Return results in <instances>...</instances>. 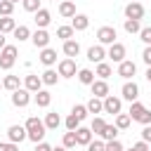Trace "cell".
Listing matches in <instances>:
<instances>
[{"instance_id":"1","label":"cell","mask_w":151,"mask_h":151,"mask_svg":"<svg viewBox=\"0 0 151 151\" xmlns=\"http://www.w3.org/2000/svg\"><path fill=\"white\" fill-rule=\"evenodd\" d=\"M24 127H26V132H28V139H31V142H35V144H40V142H42L45 130H47V127H45V123H42L40 118H35V116H31V118L26 120V125H24Z\"/></svg>"},{"instance_id":"2","label":"cell","mask_w":151,"mask_h":151,"mask_svg":"<svg viewBox=\"0 0 151 151\" xmlns=\"http://www.w3.org/2000/svg\"><path fill=\"white\" fill-rule=\"evenodd\" d=\"M130 118L137 120V123H142V125H151V109H146L139 101H132L130 104Z\"/></svg>"},{"instance_id":"3","label":"cell","mask_w":151,"mask_h":151,"mask_svg":"<svg viewBox=\"0 0 151 151\" xmlns=\"http://www.w3.org/2000/svg\"><path fill=\"white\" fill-rule=\"evenodd\" d=\"M14 61H17V47H14V45L2 47V50H0V68H2V71H9V68L14 66Z\"/></svg>"},{"instance_id":"4","label":"cell","mask_w":151,"mask_h":151,"mask_svg":"<svg viewBox=\"0 0 151 151\" xmlns=\"http://www.w3.org/2000/svg\"><path fill=\"white\" fill-rule=\"evenodd\" d=\"M116 38H118V33H116V28L113 26H101L99 31H97V40H99V45H113L116 42Z\"/></svg>"},{"instance_id":"5","label":"cell","mask_w":151,"mask_h":151,"mask_svg":"<svg viewBox=\"0 0 151 151\" xmlns=\"http://www.w3.org/2000/svg\"><path fill=\"white\" fill-rule=\"evenodd\" d=\"M28 101H31V92H28L26 87H19L17 92H12V104H14L17 109L28 106Z\"/></svg>"},{"instance_id":"6","label":"cell","mask_w":151,"mask_h":151,"mask_svg":"<svg viewBox=\"0 0 151 151\" xmlns=\"http://www.w3.org/2000/svg\"><path fill=\"white\" fill-rule=\"evenodd\" d=\"M7 137H9L12 144H21L24 139H28V132H26L24 125H12V127L7 130Z\"/></svg>"},{"instance_id":"7","label":"cell","mask_w":151,"mask_h":151,"mask_svg":"<svg viewBox=\"0 0 151 151\" xmlns=\"http://www.w3.org/2000/svg\"><path fill=\"white\" fill-rule=\"evenodd\" d=\"M106 57H109L111 61H116V64H120V61H125V45H123V42H113V45L109 47V52H106Z\"/></svg>"},{"instance_id":"8","label":"cell","mask_w":151,"mask_h":151,"mask_svg":"<svg viewBox=\"0 0 151 151\" xmlns=\"http://www.w3.org/2000/svg\"><path fill=\"white\" fill-rule=\"evenodd\" d=\"M125 19H134V21L144 19V5L142 2H130L125 7Z\"/></svg>"},{"instance_id":"9","label":"cell","mask_w":151,"mask_h":151,"mask_svg":"<svg viewBox=\"0 0 151 151\" xmlns=\"http://www.w3.org/2000/svg\"><path fill=\"white\" fill-rule=\"evenodd\" d=\"M120 106H123L120 97H113V94H109V97L104 99V113H113V116H118V113H120Z\"/></svg>"},{"instance_id":"10","label":"cell","mask_w":151,"mask_h":151,"mask_svg":"<svg viewBox=\"0 0 151 151\" xmlns=\"http://www.w3.org/2000/svg\"><path fill=\"white\" fill-rule=\"evenodd\" d=\"M31 40H33V45H35L38 50H45V47L50 45V33H47L45 28H38V31L31 35Z\"/></svg>"},{"instance_id":"11","label":"cell","mask_w":151,"mask_h":151,"mask_svg":"<svg viewBox=\"0 0 151 151\" xmlns=\"http://www.w3.org/2000/svg\"><path fill=\"white\" fill-rule=\"evenodd\" d=\"M120 92H123V99H127V101L132 104V101H137V97H139V85L127 80V83L123 85V90H120Z\"/></svg>"},{"instance_id":"12","label":"cell","mask_w":151,"mask_h":151,"mask_svg":"<svg viewBox=\"0 0 151 151\" xmlns=\"http://www.w3.org/2000/svg\"><path fill=\"white\" fill-rule=\"evenodd\" d=\"M134 73H137V66H134V61H127V59H125V61H120V64H118V76H120V78L130 80Z\"/></svg>"},{"instance_id":"13","label":"cell","mask_w":151,"mask_h":151,"mask_svg":"<svg viewBox=\"0 0 151 151\" xmlns=\"http://www.w3.org/2000/svg\"><path fill=\"white\" fill-rule=\"evenodd\" d=\"M104 57H106L104 45H92V47L87 50V59H90V61H94V64H101V61H104Z\"/></svg>"},{"instance_id":"14","label":"cell","mask_w":151,"mask_h":151,"mask_svg":"<svg viewBox=\"0 0 151 151\" xmlns=\"http://www.w3.org/2000/svg\"><path fill=\"white\" fill-rule=\"evenodd\" d=\"M59 76H64V78H73L76 76V61L73 59H64V61H59Z\"/></svg>"},{"instance_id":"15","label":"cell","mask_w":151,"mask_h":151,"mask_svg":"<svg viewBox=\"0 0 151 151\" xmlns=\"http://www.w3.org/2000/svg\"><path fill=\"white\" fill-rule=\"evenodd\" d=\"M24 87H26L28 92H33V94H35V92H40V87H42V78L31 73V76H26V80H24Z\"/></svg>"},{"instance_id":"16","label":"cell","mask_w":151,"mask_h":151,"mask_svg":"<svg viewBox=\"0 0 151 151\" xmlns=\"http://www.w3.org/2000/svg\"><path fill=\"white\" fill-rule=\"evenodd\" d=\"M90 87H92V94L94 97H99V99H106L109 97V83L106 80H94Z\"/></svg>"},{"instance_id":"17","label":"cell","mask_w":151,"mask_h":151,"mask_svg":"<svg viewBox=\"0 0 151 151\" xmlns=\"http://www.w3.org/2000/svg\"><path fill=\"white\" fill-rule=\"evenodd\" d=\"M40 61H42L45 66H52V64H57V50H52V47H45V50H40Z\"/></svg>"},{"instance_id":"18","label":"cell","mask_w":151,"mask_h":151,"mask_svg":"<svg viewBox=\"0 0 151 151\" xmlns=\"http://www.w3.org/2000/svg\"><path fill=\"white\" fill-rule=\"evenodd\" d=\"M76 139H78L80 146H87V144L92 142V130H90V127H78V130H76Z\"/></svg>"},{"instance_id":"19","label":"cell","mask_w":151,"mask_h":151,"mask_svg":"<svg viewBox=\"0 0 151 151\" xmlns=\"http://www.w3.org/2000/svg\"><path fill=\"white\" fill-rule=\"evenodd\" d=\"M59 14L66 17V19H73V17H76V5H73L71 0H64V2L59 5Z\"/></svg>"},{"instance_id":"20","label":"cell","mask_w":151,"mask_h":151,"mask_svg":"<svg viewBox=\"0 0 151 151\" xmlns=\"http://www.w3.org/2000/svg\"><path fill=\"white\" fill-rule=\"evenodd\" d=\"M50 21H52V14H50L47 9H38V12H35V24H38V28L50 26Z\"/></svg>"},{"instance_id":"21","label":"cell","mask_w":151,"mask_h":151,"mask_svg":"<svg viewBox=\"0 0 151 151\" xmlns=\"http://www.w3.org/2000/svg\"><path fill=\"white\" fill-rule=\"evenodd\" d=\"M78 52H80V45L71 38V40H66L64 42V54L68 57V59H73V57H78Z\"/></svg>"},{"instance_id":"22","label":"cell","mask_w":151,"mask_h":151,"mask_svg":"<svg viewBox=\"0 0 151 151\" xmlns=\"http://www.w3.org/2000/svg\"><path fill=\"white\" fill-rule=\"evenodd\" d=\"M71 26H73V31H85V28L90 26V17H85V14H76Z\"/></svg>"},{"instance_id":"23","label":"cell","mask_w":151,"mask_h":151,"mask_svg":"<svg viewBox=\"0 0 151 151\" xmlns=\"http://www.w3.org/2000/svg\"><path fill=\"white\" fill-rule=\"evenodd\" d=\"M2 87H5V90H9V92H17V90L21 87V83H19V76H5V80H2Z\"/></svg>"},{"instance_id":"24","label":"cell","mask_w":151,"mask_h":151,"mask_svg":"<svg viewBox=\"0 0 151 151\" xmlns=\"http://www.w3.org/2000/svg\"><path fill=\"white\" fill-rule=\"evenodd\" d=\"M50 101H52V94H50L47 90H40V92H35V104H38L40 109H47V106H50Z\"/></svg>"},{"instance_id":"25","label":"cell","mask_w":151,"mask_h":151,"mask_svg":"<svg viewBox=\"0 0 151 151\" xmlns=\"http://www.w3.org/2000/svg\"><path fill=\"white\" fill-rule=\"evenodd\" d=\"M85 106H87V111H90V113H101V111H104V99L92 97V99H90Z\"/></svg>"},{"instance_id":"26","label":"cell","mask_w":151,"mask_h":151,"mask_svg":"<svg viewBox=\"0 0 151 151\" xmlns=\"http://www.w3.org/2000/svg\"><path fill=\"white\" fill-rule=\"evenodd\" d=\"M17 24L12 17H0V33H14Z\"/></svg>"},{"instance_id":"27","label":"cell","mask_w":151,"mask_h":151,"mask_svg":"<svg viewBox=\"0 0 151 151\" xmlns=\"http://www.w3.org/2000/svg\"><path fill=\"white\" fill-rule=\"evenodd\" d=\"M113 73V68L106 64V61H101V64H97V71H94V76H99V80H106L109 76Z\"/></svg>"},{"instance_id":"28","label":"cell","mask_w":151,"mask_h":151,"mask_svg":"<svg viewBox=\"0 0 151 151\" xmlns=\"http://www.w3.org/2000/svg\"><path fill=\"white\" fill-rule=\"evenodd\" d=\"M78 80H80L83 85H92V83H94V71H90V68H80V71H78Z\"/></svg>"},{"instance_id":"29","label":"cell","mask_w":151,"mask_h":151,"mask_svg":"<svg viewBox=\"0 0 151 151\" xmlns=\"http://www.w3.org/2000/svg\"><path fill=\"white\" fill-rule=\"evenodd\" d=\"M59 125H61L59 113H47V116H45V127H47V130H57Z\"/></svg>"},{"instance_id":"30","label":"cell","mask_w":151,"mask_h":151,"mask_svg":"<svg viewBox=\"0 0 151 151\" xmlns=\"http://www.w3.org/2000/svg\"><path fill=\"white\" fill-rule=\"evenodd\" d=\"M99 137H101L104 142H113V139L118 137V127H116V125H109V123H106V127H104V132H101Z\"/></svg>"},{"instance_id":"31","label":"cell","mask_w":151,"mask_h":151,"mask_svg":"<svg viewBox=\"0 0 151 151\" xmlns=\"http://www.w3.org/2000/svg\"><path fill=\"white\" fill-rule=\"evenodd\" d=\"M130 120H132L130 113H118V116H116V127H118V130H127V127H130Z\"/></svg>"},{"instance_id":"32","label":"cell","mask_w":151,"mask_h":151,"mask_svg":"<svg viewBox=\"0 0 151 151\" xmlns=\"http://www.w3.org/2000/svg\"><path fill=\"white\" fill-rule=\"evenodd\" d=\"M57 38H61L64 42L71 40V38H73V26H59V28H57Z\"/></svg>"},{"instance_id":"33","label":"cell","mask_w":151,"mask_h":151,"mask_svg":"<svg viewBox=\"0 0 151 151\" xmlns=\"http://www.w3.org/2000/svg\"><path fill=\"white\" fill-rule=\"evenodd\" d=\"M40 78H42V83H45V85H57V78H59V73H57V71H52V68H47V71H45Z\"/></svg>"},{"instance_id":"34","label":"cell","mask_w":151,"mask_h":151,"mask_svg":"<svg viewBox=\"0 0 151 151\" xmlns=\"http://www.w3.org/2000/svg\"><path fill=\"white\" fill-rule=\"evenodd\" d=\"M104 127H106V120H104V118H99V116H97V118L92 120V125H90V130H92L94 134H101V132H104Z\"/></svg>"},{"instance_id":"35","label":"cell","mask_w":151,"mask_h":151,"mask_svg":"<svg viewBox=\"0 0 151 151\" xmlns=\"http://www.w3.org/2000/svg\"><path fill=\"white\" fill-rule=\"evenodd\" d=\"M12 12H14V2L0 0V17H12Z\"/></svg>"},{"instance_id":"36","label":"cell","mask_w":151,"mask_h":151,"mask_svg":"<svg viewBox=\"0 0 151 151\" xmlns=\"http://www.w3.org/2000/svg\"><path fill=\"white\" fill-rule=\"evenodd\" d=\"M14 38H17V40H28V38H31L28 26H17V28H14Z\"/></svg>"},{"instance_id":"37","label":"cell","mask_w":151,"mask_h":151,"mask_svg":"<svg viewBox=\"0 0 151 151\" xmlns=\"http://www.w3.org/2000/svg\"><path fill=\"white\" fill-rule=\"evenodd\" d=\"M71 113H73V116H76V118H78V120H85V118H87V113H90V111H87V106H83V104H76V106H73V111H71Z\"/></svg>"},{"instance_id":"38","label":"cell","mask_w":151,"mask_h":151,"mask_svg":"<svg viewBox=\"0 0 151 151\" xmlns=\"http://www.w3.org/2000/svg\"><path fill=\"white\" fill-rule=\"evenodd\" d=\"M123 26H125V31H127V33H139V31H142L139 21H134V19H125V24H123Z\"/></svg>"},{"instance_id":"39","label":"cell","mask_w":151,"mask_h":151,"mask_svg":"<svg viewBox=\"0 0 151 151\" xmlns=\"http://www.w3.org/2000/svg\"><path fill=\"white\" fill-rule=\"evenodd\" d=\"M21 5H24L26 12H38V9H42V7H40V0H21Z\"/></svg>"},{"instance_id":"40","label":"cell","mask_w":151,"mask_h":151,"mask_svg":"<svg viewBox=\"0 0 151 151\" xmlns=\"http://www.w3.org/2000/svg\"><path fill=\"white\" fill-rule=\"evenodd\" d=\"M78 127H80V120H78V118H76V116L71 113V116L66 118V130H68V132H76Z\"/></svg>"},{"instance_id":"41","label":"cell","mask_w":151,"mask_h":151,"mask_svg":"<svg viewBox=\"0 0 151 151\" xmlns=\"http://www.w3.org/2000/svg\"><path fill=\"white\" fill-rule=\"evenodd\" d=\"M64 146H66V149H73V146H78L76 132H66V134H64Z\"/></svg>"},{"instance_id":"42","label":"cell","mask_w":151,"mask_h":151,"mask_svg":"<svg viewBox=\"0 0 151 151\" xmlns=\"http://www.w3.org/2000/svg\"><path fill=\"white\" fill-rule=\"evenodd\" d=\"M87 151H106V142H90L87 144Z\"/></svg>"},{"instance_id":"43","label":"cell","mask_w":151,"mask_h":151,"mask_svg":"<svg viewBox=\"0 0 151 151\" xmlns=\"http://www.w3.org/2000/svg\"><path fill=\"white\" fill-rule=\"evenodd\" d=\"M106 151H125V149L118 139H113V142H106Z\"/></svg>"},{"instance_id":"44","label":"cell","mask_w":151,"mask_h":151,"mask_svg":"<svg viewBox=\"0 0 151 151\" xmlns=\"http://www.w3.org/2000/svg\"><path fill=\"white\" fill-rule=\"evenodd\" d=\"M139 38L146 42V45H151V26H146V28H142L139 31Z\"/></svg>"},{"instance_id":"45","label":"cell","mask_w":151,"mask_h":151,"mask_svg":"<svg viewBox=\"0 0 151 151\" xmlns=\"http://www.w3.org/2000/svg\"><path fill=\"white\" fill-rule=\"evenodd\" d=\"M0 151H19V144H12V142H0Z\"/></svg>"},{"instance_id":"46","label":"cell","mask_w":151,"mask_h":151,"mask_svg":"<svg viewBox=\"0 0 151 151\" xmlns=\"http://www.w3.org/2000/svg\"><path fill=\"white\" fill-rule=\"evenodd\" d=\"M142 142L151 144V125H144V130H142Z\"/></svg>"},{"instance_id":"47","label":"cell","mask_w":151,"mask_h":151,"mask_svg":"<svg viewBox=\"0 0 151 151\" xmlns=\"http://www.w3.org/2000/svg\"><path fill=\"white\" fill-rule=\"evenodd\" d=\"M142 59H144V64H146V66H151V45H146V47H144Z\"/></svg>"},{"instance_id":"48","label":"cell","mask_w":151,"mask_h":151,"mask_svg":"<svg viewBox=\"0 0 151 151\" xmlns=\"http://www.w3.org/2000/svg\"><path fill=\"white\" fill-rule=\"evenodd\" d=\"M132 151H151V149L146 142H137V144H132Z\"/></svg>"},{"instance_id":"49","label":"cell","mask_w":151,"mask_h":151,"mask_svg":"<svg viewBox=\"0 0 151 151\" xmlns=\"http://www.w3.org/2000/svg\"><path fill=\"white\" fill-rule=\"evenodd\" d=\"M35 151H52V146L47 142H40V144H35Z\"/></svg>"},{"instance_id":"50","label":"cell","mask_w":151,"mask_h":151,"mask_svg":"<svg viewBox=\"0 0 151 151\" xmlns=\"http://www.w3.org/2000/svg\"><path fill=\"white\" fill-rule=\"evenodd\" d=\"M2 47H7V42H5V33H0V50Z\"/></svg>"},{"instance_id":"51","label":"cell","mask_w":151,"mask_h":151,"mask_svg":"<svg viewBox=\"0 0 151 151\" xmlns=\"http://www.w3.org/2000/svg\"><path fill=\"white\" fill-rule=\"evenodd\" d=\"M52 151H68V149H66V146L61 144V146H57V149H52Z\"/></svg>"},{"instance_id":"52","label":"cell","mask_w":151,"mask_h":151,"mask_svg":"<svg viewBox=\"0 0 151 151\" xmlns=\"http://www.w3.org/2000/svg\"><path fill=\"white\" fill-rule=\"evenodd\" d=\"M146 80H149V83H151V66H149V68H146Z\"/></svg>"},{"instance_id":"53","label":"cell","mask_w":151,"mask_h":151,"mask_svg":"<svg viewBox=\"0 0 151 151\" xmlns=\"http://www.w3.org/2000/svg\"><path fill=\"white\" fill-rule=\"evenodd\" d=\"M9 2H14V5H17V2H19V0H9Z\"/></svg>"},{"instance_id":"54","label":"cell","mask_w":151,"mask_h":151,"mask_svg":"<svg viewBox=\"0 0 151 151\" xmlns=\"http://www.w3.org/2000/svg\"><path fill=\"white\" fill-rule=\"evenodd\" d=\"M0 87H2V80H0Z\"/></svg>"},{"instance_id":"55","label":"cell","mask_w":151,"mask_h":151,"mask_svg":"<svg viewBox=\"0 0 151 151\" xmlns=\"http://www.w3.org/2000/svg\"><path fill=\"white\" fill-rule=\"evenodd\" d=\"M132 2H139V0H132Z\"/></svg>"},{"instance_id":"56","label":"cell","mask_w":151,"mask_h":151,"mask_svg":"<svg viewBox=\"0 0 151 151\" xmlns=\"http://www.w3.org/2000/svg\"><path fill=\"white\" fill-rule=\"evenodd\" d=\"M127 151H132V149H127Z\"/></svg>"}]
</instances>
